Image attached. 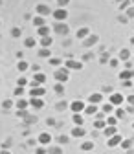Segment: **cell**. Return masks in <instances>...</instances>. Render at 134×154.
<instances>
[{
	"instance_id": "53",
	"label": "cell",
	"mask_w": 134,
	"mask_h": 154,
	"mask_svg": "<svg viewBox=\"0 0 134 154\" xmlns=\"http://www.w3.org/2000/svg\"><path fill=\"white\" fill-rule=\"evenodd\" d=\"M130 44H132V46H134V37H132V38H130Z\"/></svg>"
},
{
	"instance_id": "44",
	"label": "cell",
	"mask_w": 134,
	"mask_h": 154,
	"mask_svg": "<svg viewBox=\"0 0 134 154\" xmlns=\"http://www.w3.org/2000/svg\"><path fill=\"white\" fill-rule=\"evenodd\" d=\"M15 95H17V97H22V95H24V86H17L15 88Z\"/></svg>"
},
{
	"instance_id": "41",
	"label": "cell",
	"mask_w": 134,
	"mask_h": 154,
	"mask_svg": "<svg viewBox=\"0 0 134 154\" xmlns=\"http://www.w3.org/2000/svg\"><path fill=\"white\" fill-rule=\"evenodd\" d=\"M120 147H121V149H127V150H129V149L132 147V140H123Z\"/></svg>"
},
{
	"instance_id": "24",
	"label": "cell",
	"mask_w": 134,
	"mask_h": 154,
	"mask_svg": "<svg viewBox=\"0 0 134 154\" xmlns=\"http://www.w3.org/2000/svg\"><path fill=\"white\" fill-rule=\"evenodd\" d=\"M103 134H105V138L108 140V138H112V136H116V134H118V128L116 127H105V130H103Z\"/></svg>"
},
{
	"instance_id": "14",
	"label": "cell",
	"mask_w": 134,
	"mask_h": 154,
	"mask_svg": "<svg viewBox=\"0 0 134 154\" xmlns=\"http://www.w3.org/2000/svg\"><path fill=\"white\" fill-rule=\"evenodd\" d=\"M101 101H103V94H101V92H95V94L88 95V103H90V105H99Z\"/></svg>"
},
{
	"instance_id": "42",
	"label": "cell",
	"mask_w": 134,
	"mask_h": 154,
	"mask_svg": "<svg viewBox=\"0 0 134 154\" xmlns=\"http://www.w3.org/2000/svg\"><path fill=\"white\" fill-rule=\"evenodd\" d=\"M30 85V81L26 79V77H18V81H17V86H26Z\"/></svg>"
},
{
	"instance_id": "6",
	"label": "cell",
	"mask_w": 134,
	"mask_h": 154,
	"mask_svg": "<svg viewBox=\"0 0 134 154\" xmlns=\"http://www.w3.org/2000/svg\"><path fill=\"white\" fill-rule=\"evenodd\" d=\"M53 31H55L57 35H61V37H66L68 31H70V28H68L66 22H55V24H53Z\"/></svg>"
},
{
	"instance_id": "16",
	"label": "cell",
	"mask_w": 134,
	"mask_h": 154,
	"mask_svg": "<svg viewBox=\"0 0 134 154\" xmlns=\"http://www.w3.org/2000/svg\"><path fill=\"white\" fill-rule=\"evenodd\" d=\"M39 42H41V48H51V44H53V37H51V35H48V37H41V38H39Z\"/></svg>"
},
{
	"instance_id": "36",
	"label": "cell",
	"mask_w": 134,
	"mask_h": 154,
	"mask_svg": "<svg viewBox=\"0 0 134 154\" xmlns=\"http://www.w3.org/2000/svg\"><path fill=\"white\" fill-rule=\"evenodd\" d=\"M130 6H132V0H123V2L120 4V11H127Z\"/></svg>"
},
{
	"instance_id": "15",
	"label": "cell",
	"mask_w": 134,
	"mask_h": 154,
	"mask_svg": "<svg viewBox=\"0 0 134 154\" xmlns=\"http://www.w3.org/2000/svg\"><path fill=\"white\" fill-rule=\"evenodd\" d=\"M35 9H37V13H39L41 17H46V15H50V13H53V11L50 9V6H48V4H39V6H37Z\"/></svg>"
},
{
	"instance_id": "45",
	"label": "cell",
	"mask_w": 134,
	"mask_h": 154,
	"mask_svg": "<svg viewBox=\"0 0 134 154\" xmlns=\"http://www.w3.org/2000/svg\"><path fill=\"white\" fill-rule=\"evenodd\" d=\"M118 64H120V59H110L108 61V66L110 68H118Z\"/></svg>"
},
{
	"instance_id": "46",
	"label": "cell",
	"mask_w": 134,
	"mask_h": 154,
	"mask_svg": "<svg viewBox=\"0 0 134 154\" xmlns=\"http://www.w3.org/2000/svg\"><path fill=\"white\" fill-rule=\"evenodd\" d=\"M118 22L127 24V22H129V17H127V15H120V17H118Z\"/></svg>"
},
{
	"instance_id": "20",
	"label": "cell",
	"mask_w": 134,
	"mask_h": 154,
	"mask_svg": "<svg viewBox=\"0 0 134 154\" xmlns=\"http://www.w3.org/2000/svg\"><path fill=\"white\" fill-rule=\"evenodd\" d=\"M33 26L39 29V28H42V26H46V18L44 17H41V15H37V17H33Z\"/></svg>"
},
{
	"instance_id": "23",
	"label": "cell",
	"mask_w": 134,
	"mask_h": 154,
	"mask_svg": "<svg viewBox=\"0 0 134 154\" xmlns=\"http://www.w3.org/2000/svg\"><path fill=\"white\" fill-rule=\"evenodd\" d=\"M44 94H46V90H44L42 86H39V88H31V90H30V95H31V97H42Z\"/></svg>"
},
{
	"instance_id": "5",
	"label": "cell",
	"mask_w": 134,
	"mask_h": 154,
	"mask_svg": "<svg viewBox=\"0 0 134 154\" xmlns=\"http://www.w3.org/2000/svg\"><path fill=\"white\" fill-rule=\"evenodd\" d=\"M85 108H86V105H85V101H81V99H75V101L70 103V110H72L73 114H83Z\"/></svg>"
},
{
	"instance_id": "33",
	"label": "cell",
	"mask_w": 134,
	"mask_h": 154,
	"mask_svg": "<svg viewBox=\"0 0 134 154\" xmlns=\"http://www.w3.org/2000/svg\"><path fill=\"white\" fill-rule=\"evenodd\" d=\"M107 125L108 127H116V123H118V118H116V116H107Z\"/></svg>"
},
{
	"instance_id": "30",
	"label": "cell",
	"mask_w": 134,
	"mask_h": 154,
	"mask_svg": "<svg viewBox=\"0 0 134 154\" xmlns=\"http://www.w3.org/2000/svg\"><path fill=\"white\" fill-rule=\"evenodd\" d=\"M24 46H26V48H35V46H37V38H35V37H28L26 41H24Z\"/></svg>"
},
{
	"instance_id": "54",
	"label": "cell",
	"mask_w": 134,
	"mask_h": 154,
	"mask_svg": "<svg viewBox=\"0 0 134 154\" xmlns=\"http://www.w3.org/2000/svg\"><path fill=\"white\" fill-rule=\"evenodd\" d=\"M116 2H120V4H121V2H123V0H116Z\"/></svg>"
},
{
	"instance_id": "43",
	"label": "cell",
	"mask_w": 134,
	"mask_h": 154,
	"mask_svg": "<svg viewBox=\"0 0 134 154\" xmlns=\"http://www.w3.org/2000/svg\"><path fill=\"white\" fill-rule=\"evenodd\" d=\"M35 154H48V149L42 147V145H39V147L35 149Z\"/></svg>"
},
{
	"instance_id": "8",
	"label": "cell",
	"mask_w": 134,
	"mask_h": 154,
	"mask_svg": "<svg viewBox=\"0 0 134 154\" xmlns=\"http://www.w3.org/2000/svg\"><path fill=\"white\" fill-rule=\"evenodd\" d=\"M64 66H66L68 70H73V72L83 70V63H81V61H75V59H66V61H64Z\"/></svg>"
},
{
	"instance_id": "21",
	"label": "cell",
	"mask_w": 134,
	"mask_h": 154,
	"mask_svg": "<svg viewBox=\"0 0 134 154\" xmlns=\"http://www.w3.org/2000/svg\"><path fill=\"white\" fill-rule=\"evenodd\" d=\"M134 77V70H123V72H120V79L121 81H130Z\"/></svg>"
},
{
	"instance_id": "34",
	"label": "cell",
	"mask_w": 134,
	"mask_h": 154,
	"mask_svg": "<svg viewBox=\"0 0 134 154\" xmlns=\"http://www.w3.org/2000/svg\"><path fill=\"white\" fill-rule=\"evenodd\" d=\"M63 152V149H61V145H55V147H48V154H61Z\"/></svg>"
},
{
	"instance_id": "25",
	"label": "cell",
	"mask_w": 134,
	"mask_h": 154,
	"mask_svg": "<svg viewBox=\"0 0 134 154\" xmlns=\"http://www.w3.org/2000/svg\"><path fill=\"white\" fill-rule=\"evenodd\" d=\"M114 110H116V106H114L112 103H103V105H101V112L107 114V116H110Z\"/></svg>"
},
{
	"instance_id": "57",
	"label": "cell",
	"mask_w": 134,
	"mask_h": 154,
	"mask_svg": "<svg viewBox=\"0 0 134 154\" xmlns=\"http://www.w3.org/2000/svg\"><path fill=\"white\" fill-rule=\"evenodd\" d=\"M132 53H134V51H132Z\"/></svg>"
},
{
	"instance_id": "11",
	"label": "cell",
	"mask_w": 134,
	"mask_h": 154,
	"mask_svg": "<svg viewBox=\"0 0 134 154\" xmlns=\"http://www.w3.org/2000/svg\"><path fill=\"white\" fill-rule=\"evenodd\" d=\"M70 136H72V138H85V136H86V128L75 125V127L72 128V132H70Z\"/></svg>"
},
{
	"instance_id": "19",
	"label": "cell",
	"mask_w": 134,
	"mask_h": 154,
	"mask_svg": "<svg viewBox=\"0 0 134 154\" xmlns=\"http://www.w3.org/2000/svg\"><path fill=\"white\" fill-rule=\"evenodd\" d=\"M88 35H90V28H86V26H85V28H79V29H77V33H75V37L81 38V41H85Z\"/></svg>"
},
{
	"instance_id": "56",
	"label": "cell",
	"mask_w": 134,
	"mask_h": 154,
	"mask_svg": "<svg viewBox=\"0 0 134 154\" xmlns=\"http://www.w3.org/2000/svg\"><path fill=\"white\" fill-rule=\"evenodd\" d=\"M132 128H134V123H132Z\"/></svg>"
},
{
	"instance_id": "22",
	"label": "cell",
	"mask_w": 134,
	"mask_h": 154,
	"mask_svg": "<svg viewBox=\"0 0 134 154\" xmlns=\"http://www.w3.org/2000/svg\"><path fill=\"white\" fill-rule=\"evenodd\" d=\"M94 147H95V143H94V140H86V141H83V143H81V150H83V152H88V150H94Z\"/></svg>"
},
{
	"instance_id": "2",
	"label": "cell",
	"mask_w": 134,
	"mask_h": 154,
	"mask_svg": "<svg viewBox=\"0 0 134 154\" xmlns=\"http://www.w3.org/2000/svg\"><path fill=\"white\" fill-rule=\"evenodd\" d=\"M51 17H53L55 22H66V18H68V9H66V8H57V9H53Z\"/></svg>"
},
{
	"instance_id": "13",
	"label": "cell",
	"mask_w": 134,
	"mask_h": 154,
	"mask_svg": "<svg viewBox=\"0 0 134 154\" xmlns=\"http://www.w3.org/2000/svg\"><path fill=\"white\" fill-rule=\"evenodd\" d=\"M15 106H17V110H28V108H30V99H26V97H18L17 103H15Z\"/></svg>"
},
{
	"instance_id": "12",
	"label": "cell",
	"mask_w": 134,
	"mask_h": 154,
	"mask_svg": "<svg viewBox=\"0 0 134 154\" xmlns=\"http://www.w3.org/2000/svg\"><path fill=\"white\" fill-rule=\"evenodd\" d=\"M30 106H31L33 110H41V108L44 106L42 97H30Z\"/></svg>"
},
{
	"instance_id": "17",
	"label": "cell",
	"mask_w": 134,
	"mask_h": 154,
	"mask_svg": "<svg viewBox=\"0 0 134 154\" xmlns=\"http://www.w3.org/2000/svg\"><path fill=\"white\" fill-rule=\"evenodd\" d=\"M98 112H99V106H98V105H90V103H88L83 114H85V116H95Z\"/></svg>"
},
{
	"instance_id": "50",
	"label": "cell",
	"mask_w": 134,
	"mask_h": 154,
	"mask_svg": "<svg viewBox=\"0 0 134 154\" xmlns=\"http://www.w3.org/2000/svg\"><path fill=\"white\" fill-rule=\"evenodd\" d=\"M127 103H129L130 106H134V95H127Z\"/></svg>"
},
{
	"instance_id": "55",
	"label": "cell",
	"mask_w": 134,
	"mask_h": 154,
	"mask_svg": "<svg viewBox=\"0 0 134 154\" xmlns=\"http://www.w3.org/2000/svg\"><path fill=\"white\" fill-rule=\"evenodd\" d=\"M132 6H134V0H132Z\"/></svg>"
},
{
	"instance_id": "31",
	"label": "cell",
	"mask_w": 134,
	"mask_h": 154,
	"mask_svg": "<svg viewBox=\"0 0 134 154\" xmlns=\"http://www.w3.org/2000/svg\"><path fill=\"white\" fill-rule=\"evenodd\" d=\"M28 68H30V64H28V63H26L24 59H22V61H18V63H17V70H18V72H26Z\"/></svg>"
},
{
	"instance_id": "48",
	"label": "cell",
	"mask_w": 134,
	"mask_h": 154,
	"mask_svg": "<svg viewBox=\"0 0 134 154\" xmlns=\"http://www.w3.org/2000/svg\"><path fill=\"white\" fill-rule=\"evenodd\" d=\"M57 4H59V8H66L70 4V0H57Z\"/></svg>"
},
{
	"instance_id": "4",
	"label": "cell",
	"mask_w": 134,
	"mask_h": 154,
	"mask_svg": "<svg viewBox=\"0 0 134 154\" xmlns=\"http://www.w3.org/2000/svg\"><path fill=\"white\" fill-rule=\"evenodd\" d=\"M123 101H125V97H123V94H120V92H112L108 95V103H112L114 106H121Z\"/></svg>"
},
{
	"instance_id": "18",
	"label": "cell",
	"mask_w": 134,
	"mask_h": 154,
	"mask_svg": "<svg viewBox=\"0 0 134 154\" xmlns=\"http://www.w3.org/2000/svg\"><path fill=\"white\" fill-rule=\"evenodd\" d=\"M118 59H120V61H123V63H129V59H130V50H127V48L120 50V53H118Z\"/></svg>"
},
{
	"instance_id": "32",
	"label": "cell",
	"mask_w": 134,
	"mask_h": 154,
	"mask_svg": "<svg viewBox=\"0 0 134 154\" xmlns=\"http://www.w3.org/2000/svg\"><path fill=\"white\" fill-rule=\"evenodd\" d=\"M53 90H55V94H59V95H64V83H55Z\"/></svg>"
},
{
	"instance_id": "39",
	"label": "cell",
	"mask_w": 134,
	"mask_h": 154,
	"mask_svg": "<svg viewBox=\"0 0 134 154\" xmlns=\"http://www.w3.org/2000/svg\"><path fill=\"white\" fill-rule=\"evenodd\" d=\"M9 35H11L13 38H18V37H20V35H22V29H20V28H13Z\"/></svg>"
},
{
	"instance_id": "49",
	"label": "cell",
	"mask_w": 134,
	"mask_h": 154,
	"mask_svg": "<svg viewBox=\"0 0 134 154\" xmlns=\"http://www.w3.org/2000/svg\"><path fill=\"white\" fill-rule=\"evenodd\" d=\"M121 85H123L125 88H132V86H134V83H132V81H121Z\"/></svg>"
},
{
	"instance_id": "10",
	"label": "cell",
	"mask_w": 134,
	"mask_h": 154,
	"mask_svg": "<svg viewBox=\"0 0 134 154\" xmlns=\"http://www.w3.org/2000/svg\"><path fill=\"white\" fill-rule=\"evenodd\" d=\"M121 141H123V138L120 136V134H116V136H112V138H108V140H107V147H108V149L120 147V145H121Z\"/></svg>"
},
{
	"instance_id": "26",
	"label": "cell",
	"mask_w": 134,
	"mask_h": 154,
	"mask_svg": "<svg viewBox=\"0 0 134 154\" xmlns=\"http://www.w3.org/2000/svg\"><path fill=\"white\" fill-rule=\"evenodd\" d=\"M37 35H39V37H48V35H51V28L46 24V26H42V28L37 29Z\"/></svg>"
},
{
	"instance_id": "3",
	"label": "cell",
	"mask_w": 134,
	"mask_h": 154,
	"mask_svg": "<svg viewBox=\"0 0 134 154\" xmlns=\"http://www.w3.org/2000/svg\"><path fill=\"white\" fill-rule=\"evenodd\" d=\"M44 81H46V75H44L42 72L33 73V79L30 81V86H31V88H39V86H42V85H44Z\"/></svg>"
},
{
	"instance_id": "7",
	"label": "cell",
	"mask_w": 134,
	"mask_h": 154,
	"mask_svg": "<svg viewBox=\"0 0 134 154\" xmlns=\"http://www.w3.org/2000/svg\"><path fill=\"white\" fill-rule=\"evenodd\" d=\"M37 141H39V145H42V147H50L51 141H53V138H51L50 132H41L39 138H37Z\"/></svg>"
},
{
	"instance_id": "37",
	"label": "cell",
	"mask_w": 134,
	"mask_h": 154,
	"mask_svg": "<svg viewBox=\"0 0 134 154\" xmlns=\"http://www.w3.org/2000/svg\"><path fill=\"white\" fill-rule=\"evenodd\" d=\"M48 63H50V66H61V59L59 57H51V59H48Z\"/></svg>"
},
{
	"instance_id": "52",
	"label": "cell",
	"mask_w": 134,
	"mask_h": 154,
	"mask_svg": "<svg viewBox=\"0 0 134 154\" xmlns=\"http://www.w3.org/2000/svg\"><path fill=\"white\" fill-rule=\"evenodd\" d=\"M0 154H11V152H9L8 149H2V150H0Z\"/></svg>"
},
{
	"instance_id": "38",
	"label": "cell",
	"mask_w": 134,
	"mask_h": 154,
	"mask_svg": "<svg viewBox=\"0 0 134 154\" xmlns=\"http://www.w3.org/2000/svg\"><path fill=\"white\" fill-rule=\"evenodd\" d=\"M114 116H116L118 119H121V118H125V110H123L121 106H116V112H114Z\"/></svg>"
},
{
	"instance_id": "47",
	"label": "cell",
	"mask_w": 134,
	"mask_h": 154,
	"mask_svg": "<svg viewBox=\"0 0 134 154\" xmlns=\"http://www.w3.org/2000/svg\"><path fill=\"white\" fill-rule=\"evenodd\" d=\"M125 15H127L129 18H134V6H130V8L127 9V13H125Z\"/></svg>"
},
{
	"instance_id": "1",
	"label": "cell",
	"mask_w": 134,
	"mask_h": 154,
	"mask_svg": "<svg viewBox=\"0 0 134 154\" xmlns=\"http://www.w3.org/2000/svg\"><path fill=\"white\" fill-rule=\"evenodd\" d=\"M53 77H55V81H57V83H66V81L70 79V70H68L66 66H59V68L55 70Z\"/></svg>"
},
{
	"instance_id": "35",
	"label": "cell",
	"mask_w": 134,
	"mask_h": 154,
	"mask_svg": "<svg viewBox=\"0 0 134 154\" xmlns=\"http://www.w3.org/2000/svg\"><path fill=\"white\" fill-rule=\"evenodd\" d=\"M55 141H57V145H61V147H63V145H66V143H68V136H66V134H61V136L57 138Z\"/></svg>"
},
{
	"instance_id": "29",
	"label": "cell",
	"mask_w": 134,
	"mask_h": 154,
	"mask_svg": "<svg viewBox=\"0 0 134 154\" xmlns=\"http://www.w3.org/2000/svg\"><path fill=\"white\" fill-rule=\"evenodd\" d=\"M105 127H107V121H105V119H95V121H94V128H98V130L103 132Z\"/></svg>"
},
{
	"instance_id": "27",
	"label": "cell",
	"mask_w": 134,
	"mask_h": 154,
	"mask_svg": "<svg viewBox=\"0 0 134 154\" xmlns=\"http://www.w3.org/2000/svg\"><path fill=\"white\" fill-rule=\"evenodd\" d=\"M72 121H73V125H77V127H83V123H85V118H83V114H73V116H72Z\"/></svg>"
},
{
	"instance_id": "51",
	"label": "cell",
	"mask_w": 134,
	"mask_h": 154,
	"mask_svg": "<svg viewBox=\"0 0 134 154\" xmlns=\"http://www.w3.org/2000/svg\"><path fill=\"white\" fill-rule=\"evenodd\" d=\"M127 112H129V114H134V106L129 105V106H127Z\"/></svg>"
},
{
	"instance_id": "40",
	"label": "cell",
	"mask_w": 134,
	"mask_h": 154,
	"mask_svg": "<svg viewBox=\"0 0 134 154\" xmlns=\"http://www.w3.org/2000/svg\"><path fill=\"white\" fill-rule=\"evenodd\" d=\"M13 106H15V103H13L11 99H6V101L2 103V108H4V110H9V108H13Z\"/></svg>"
},
{
	"instance_id": "28",
	"label": "cell",
	"mask_w": 134,
	"mask_h": 154,
	"mask_svg": "<svg viewBox=\"0 0 134 154\" xmlns=\"http://www.w3.org/2000/svg\"><path fill=\"white\" fill-rule=\"evenodd\" d=\"M37 53H39L41 59H51V51H50V48H41Z\"/></svg>"
},
{
	"instance_id": "9",
	"label": "cell",
	"mask_w": 134,
	"mask_h": 154,
	"mask_svg": "<svg viewBox=\"0 0 134 154\" xmlns=\"http://www.w3.org/2000/svg\"><path fill=\"white\" fill-rule=\"evenodd\" d=\"M98 42H99V35H95V33L92 35V33H90L85 41H83V46H85V48H92V46H95Z\"/></svg>"
}]
</instances>
